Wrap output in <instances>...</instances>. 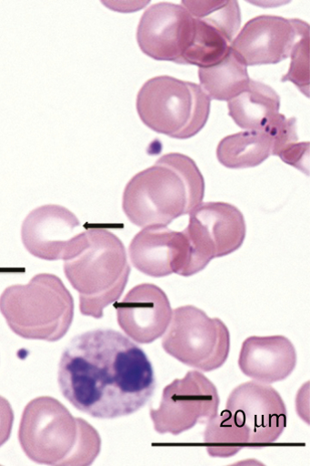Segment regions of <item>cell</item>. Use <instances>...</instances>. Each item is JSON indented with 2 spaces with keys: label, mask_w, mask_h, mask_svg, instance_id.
Returning a JSON list of instances; mask_svg holds the SVG:
<instances>
[{
  "label": "cell",
  "mask_w": 310,
  "mask_h": 466,
  "mask_svg": "<svg viewBox=\"0 0 310 466\" xmlns=\"http://www.w3.org/2000/svg\"><path fill=\"white\" fill-rule=\"evenodd\" d=\"M200 86L212 100L228 102L249 84L247 66L231 49L218 64L199 68Z\"/></svg>",
  "instance_id": "obj_19"
},
{
  "label": "cell",
  "mask_w": 310,
  "mask_h": 466,
  "mask_svg": "<svg viewBox=\"0 0 310 466\" xmlns=\"http://www.w3.org/2000/svg\"><path fill=\"white\" fill-rule=\"evenodd\" d=\"M231 44L219 30L194 18V37L180 65L195 66L199 68L213 66L225 57Z\"/></svg>",
  "instance_id": "obj_21"
},
{
  "label": "cell",
  "mask_w": 310,
  "mask_h": 466,
  "mask_svg": "<svg viewBox=\"0 0 310 466\" xmlns=\"http://www.w3.org/2000/svg\"><path fill=\"white\" fill-rule=\"evenodd\" d=\"M162 346L181 363L210 372L226 362L230 333L221 319H211L194 306H185L173 311Z\"/></svg>",
  "instance_id": "obj_7"
},
{
  "label": "cell",
  "mask_w": 310,
  "mask_h": 466,
  "mask_svg": "<svg viewBox=\"0 0 310 466\" xmlns=\"http://www.w3.org/2000/svg\"><path fill=\"white\" fill-rule=\"evenodd\" d=\"M211 99L200 86L172 76H156L140 89L136 109L153 131L175 139H188L206 125Z\"/></svg>",
  "instance_id": "obj_6"
},
{
  "label": "cell",
  "mask_w": 310,
  "mask_h": 466,
  "mask_svg": "<svg viewBox=\"0 0 310 466\" xmlns=\"http://www.w3.org/2000/svg\"><path fill=\"white\" fill-rule=\"evenodd\" d=\"M193 37V16L184 6L168 3L149 7L140 20L136 35L145 56L178 65Z\"/></svg>",
  "instance_id": "obj_11"
},
{
  "label": "cell",
  "mask_w": 310,
  "mask_h": 466,
  "mask_svg": "<svg viewBox=\"0 0 310 466\" xmlns=\"http://www.w3.org/2000/svg\"><path fill=\"white\" fill-rule=\"evenodd\" d=\"M305 24L297 19L258 16L245 24L230 47L246 66L276 65L290 57Z\"/></svg>",
  "instance_id": "obj_12"
},
{
  "label": "cell",
  "mask_w": 310,
  "mask_h": 466,
  "mask_svg": "<svg viewBox=\"0 0 310 466\" xmlns=\"http://www.w3.org/2000/svg\"><path fill=\"white\" fill-rule=\"evenodd\" d=\"M289 70L281 82L293 83L306 97H309V25L305 23L295 41L290 57Z\"/></svg>",
  "instance_id": "obj_23"
},
{
  "label": "cell",
  "mask_w": 310,
  "mask_h": 466,
  "mask_svg": "<svg viewBox=\"0 0 310 466\" xmlns=\"http://www.w3.org/2000/svg\"><path fill=\"white\" fill-rule=\"evenodd\" d=\"M205 424L204 443L210 456L229 458L249 447L248 431L227 410L210 419Z\"/></svg>",
  "instance_id": "obj_20"
},
{
  "label": "cell",
  "mask_w": 310,
  "mask_h": 466,
  "mask_svg": "<svg viewBox=\"0 0 310 466\" xmlns=\"http://www.w3.org/2000/svg\"><path fill=\"white\" fill-rule=\"evenodd\" d=\"M58 380L63 395L76 409L99 419L138 411L156 386L145 351L113 329H96L75 338L63 353Z\"/></svg>",
  "instance_id": "obj_1"
},
{
  "label": "cell",
  "mask_w": 310,
  "mask_h": 466,
  "mask_svg": "<svg viewBox=\"0 0 310 466\" xmlns=\"http://www.w3.org/2000/svg\"><path fill=\"white\" fill-rule=\"evenodd\" d=\"M225 410L246 429L252 448L274 443L286 425V407L278 391L255 380L235 388Z\"/></svg>",
  "instance_id": "obj_10"
},
{
  "label": "cell",
  "mask_w": 310,
  "mask_h": 466,
  "mask_svg": "<svg viewBox=\"0 0 310 466\" xmlns=\"http://www.w3.org/2000/svg\"><path fill=\"white\" fill-rule=\"evenodd\" d=\"M19 441L32 461L49 465H91L102 446L95 428L49 396L36 398L25 407Z\"/></svg>",
  "instance_id": "obj_3"
},
{
  "label": "cell",
  "mask_w": 310,
  "mask_h": 466,
  "mask_svg": "<svg viewBox=\"0 0 310 466\" xmlns=\"http://www.w3.org/2000/svg\"><path fill=\"white\" fill-rule=\"evenodd\" d=\"M297 355L284 336H252L242 345L238 366L253 380L272 384L285 380L295 370Z\"/></svg>",
  "instance_id": "obj_16"
},
{
  "label": "cell",
  "mask_w": 310,
  "mask_h": 466,
  "mask_svg": "<svg viewBox=\"0 0 310 466\" xmlns=\"http://www.w3.org/2000/svg\"><path fill=\"white\" fill-rule=\"evenodd\" d=\"M205 196V179L188 156L169 153L126 185L123 208L135 225L167 226L189 214Z\"/></svg>",
  "instance_id": "obj_2"
},
{
  "label": "cell",
  "mask_w": 310,
  "mask_h": 466,
  "mask_svg": "<svg viewBox=\"0 0 310 466\" xmlns=\"http://www.w3.org/2000/svg\"><path fill=\"white\" fill-rule=\"evenodd\" d=\"M189 14L219 30L231 43L239 31L241 12L235 0L182 2Z\"/></svg>",
  "instance_id": "obj_22"
},
{
  "label": "cell",
  "mask_w": 310,
  "mask_h": 466,
  "mask_svg": "<svg viewBox=\"0 0 310 466\" xmlns=\"http://www.w3.org/2000/svg\"><path fill=\"white\" fill-rule=\"evenodd\" d=\"M272 152V139L263 131L247 130L223 138L216 149L218 161L227 168L255 167Z\"/></svg>",
  "instance_id": "obj_18"
},
{
  "label": "cell",
  "mask_w": 310,
  "mask_h": 466,
  "mask_svg": "<svg viewBox=\"0 0 310 466\" xmlns=\"http://www.w3.org/2000/svg\"><path fill=\"white\" fill-rule=\"evenodd\" d=\"M81 226L77 217L60 205H45L33 210L25 218L22 238L34 257L47 260H67L75 247Z\"/></svg>",
  "instance_id": "obj_14"
},
{
  "label": "cell",
  "mask_w": 310,
  "mask_h": 466,
  "mask_svg": "<svg viewBox=\"0 0 310 466\" xmlns=\"http://www.w3.org/2000/svg\"><path fill=\"white\" fill-rule=\"evenodd\" d=\"M65 273L79 293L82 314L102 319L104 310L122 297L131 268L115 233L91 227L79 233L73 255L65 261Z\"/></svg>",
  "instance_id": "obj_4"
},
{
  "label": "cell",
  "mask_w": 310,
  "mask_h": 466,
  "mask_svg": "<svg viewBox=\"0 0 310 466\" xmlns=\"http://www.w3.org/2000/svg\"><path fill=\"white\" fill-rule=\"evenodd\" d=\"M134 267L151 278L173 274L188 278L190 248L184 231L149 226L137 233L129 248Z\"/></svg>",
  "instance_id": "obj_13"
},
{
  "label": "cell",
  "mask_w": 310,
  "mask_h": 466,
  "mask_svg": "<svg viewBox=\"0 0 310 466\" xmlns=\"http://www.w3.org/2000/svg\"><path fill=\"white\" fill-rule=\"evenodd\" d=\"M15 422V412L9 400L0 396V447L10 439Z\"/></svg>",
  "instance_id": "obj_25"
},
{
  "label": "cell",
  "mask_w": 310,
  "mask_h": 466,
  "mask_svg": "<svg viewBox=\"0 0 310 466\" xmlns=\"http://www.w3.org/2000/svg\"><path fill=\"white\" fill-rule=\"evenodd\" d=\"M183 231L190 248L188 277L204 270L215 258L237 251L245 239L246 224L242 212L225 202H205L190 213Z\"/></svg>",
  "instance_id": "obj_8"
},
{
  "label": "cell",
  "mask_w": 310,
  "mask_h": 466,
  "mask_svg": "<svg viewBox=\"0 0 310 466\" xmlns=\"http://www.w3.org/2000/svg\"><path fill=\"white\" fill-rule=\"evenodd\" d=\"M263 132L272 139L271 155L277 156L281 159L299 144L295 117L286 118L285 116L279 113Z\"/></svg>",
  "instance_id": "obj_24"
},
{
  "label": "cell",
  "mask_w": 310,
  "mask_h": 466,
  "mask_svg": "<svg viewBox=\"0 0 310 466\" xmlns=\"http://www.w3.org/2000/svg\"><path fill=\"white\" fill-rule=\"evenodd\" d=\"M227 106L229 116L240 128L263 131L279 114L280 97L271 86L250 80Z\"/></svg>",
  "instance_id": "obj_17"
},
{
  "label": "cell",
  "mask_w": 310,
  "mask_h": 466,
  "mask_svg": "<svg viewBox=\"0 0 310 466\" xmlns=\"http://www.w3.org/2000/svg\"><path fill=\"white\" fill-rule=\"evenodd\" d=\"M220 398L215 384L198 370L188 371L163 391L157 409L150 410L155 430L179 435L218 414Z\"/></svg>",
  "instance_id": "obj_9"
},
{
  "label": "cell",
  "mask_w": 310,
  "mask_h": 466,
  "mask_svg": "<svg viewBox=\"0 0 310 466\" xmlns=\"http://www.w3.org/2000/svg\"><path fill=\"white\" fill-rule=\"evenodd\" d=\"M117 320L123 331L139 344H151L165 335L173 310L163 289L142 284L115 304Z\"/></svg>",
  "instance_id": "obj_15"
},
{
  "label": "cell",
  "mask_w": 310,
  "mask_h": 466,
  "mask_svg": "<svg viewBox=\"0 0 310 466\" xmlns=\"http://www.w3.org/2000/svg\"><path fill=\"white\" fill-rule=\"evenodd\" d=\"M0 312L16 335L56 342L73 324L75 301L57 276L40 274L28 285L5 289L0 297Z\"/></svg>",
  "instance_id": "obj_5"
}]
</instances>
